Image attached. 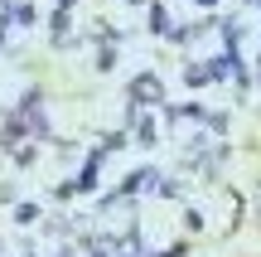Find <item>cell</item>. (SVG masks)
Here are the masks:
<instances>
[{
    "label": "cell",
    "instance_id": "6da1fadb",
    "mask_svg": "<svg viewBox=\"0 0 261 257\" xmlns=\"http://www.w3.org/2000/svg\"><path fill=\"white\" fill-rule=\"evenodd\" d=\"M130 97H136V102H160V78H136V87H130Z\"/></svg>",
    "mask_w": 261,
    "mask_h": 257
},
{
    "label": "cell",
    "instance_id": "7a4b0ae2",
    "mask_svg": "<svg viewBox=\"0 0 261 257\" xmlns=\"http://www.w3.org/2000/svg\"><path fill=\"white\" fill-rule=\"evenodd\" d=\"M203 5H213V0H203Z\"/></svg>",
    "mask_w": 261,
    "mask_h": 257
}]
</instances>
